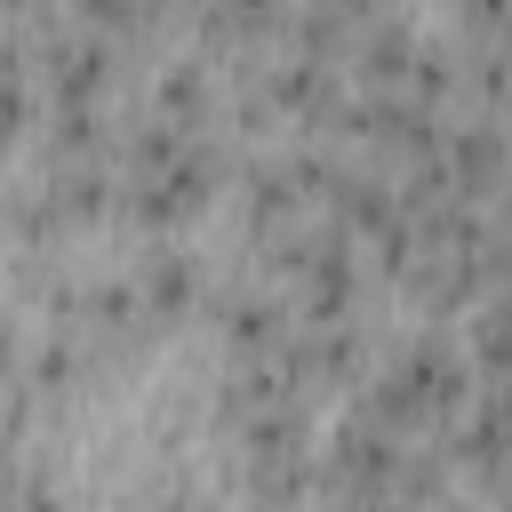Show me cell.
<instances>
[{
	"instance_id": "obj_1",
	"label": "cell",
	"mask_w": 512,
	"mask_h": 512,
	"mask_svg": "<svg viewBox=\"0 0 512 512\" xmlns=\"http://www.w3.org/2000/svg\"><path fill=\"white\" fill-rule=\"evenodd\" d=\"M472 352H480V368L504 384L512 376V296H496L480 320H472Z\"/></svg>"
},
{
	"instance_id": "obj_2",
	"label": "cell",
	"mask_w": 512,
	"mask_h": 512,
	"mask_svg": "<svg viewBox=\"0 0 512 512\" xmlns=\"http://www.w3.org/2000/svg\"><path fill=\"white\" fill-rule=\"evenodd\" d=\"M144 288H152L160 304H184V296H192V264H184L176 248H152V264H144Z\"/></svg>"
}]
</instances>
